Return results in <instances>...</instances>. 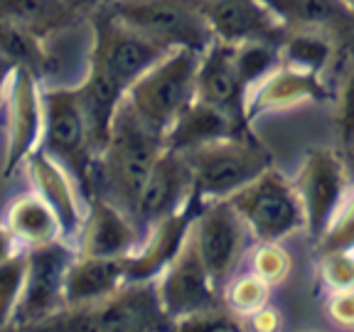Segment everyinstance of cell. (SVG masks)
Returning <instances> with one entry per match:
<instances>
[{
	"label": "cell",
	"mask_w": 354,
	"mask_h": 332,
	"mask_svg": "<svg viewBox=\"0 0 354 332\" xmlns=\"http://www.w3.org/2000/svg\"><path fill=\"white\" fill-rule=\"evenodd\" d=\"M165 150L162 136L150 131L133 109L121 101L111 128V138L94 165V187L99 194L136 216L138 197L158 155ZM94 194V192H91ZM136 221V219H133Z\"/></svg>",
	"instance_id": "6da1fadb"
},
{
	"label": "cell",
	"mask_w": 354,
	"mask_h": 332,
	"mask_svg": "<svg viewBox=\"0 0 354 332\" xmlns=\"http://www.w3.org/2000/svg\"><path fill=\"white\" fill-rule=\"evenodd\" d=\"M32 332H175L155 281L126 283L109 298L82 308H64L30 325Z\"/></svg>",
	"instance_id": "7a4b0ae2"
},
{
	"label": "cell",
	"mask_w": 354,
	"mask_h": 332,
	"mask_svg": "<svg viewBox=\"0 0 354 332\" xmlns=\"http://www.w3.org/2000/svg\"><path fill=\"white\" fill-rule=\"evenodd\" d=\"M183 158L192 172V194L202 205L229 199L273 165L271 153L249 131L183 150Z\"/></svg>",
	"instance_id": "3957f363"
},
{
	"label": "cell",
	"mask_w": 354,
	"mask_h": 332,
	"mask_svg": "<svg viewBox=\"0 0 354 332\" xmlns=\"http://www.w3.org/2000/svg\"><path fill=\"white\" fill-rule=\"evenodd\" d=\"M197 64V52L172 50L126 89L123 101L150 131L165 136L185 106L194 99Z\"/></svg>",
	"instance_id": "277c9868"
},
{
	"label": "cell",
	"mask_w": 354,
	"mask_h": 332,
	"mask_svg": "<svg viewBox=\"0 0 354 332\" xmlns=\"http://www.w3.org/2000/svg\"><path fill=\"white\" fill-rule=\"evenodd\" d=\"M77 86H42V138L37 148L55 158L88 199L94 187L96 155L88 145Z\"/></svg>",
	"instance_id": "5b68a950"
},
{
	"label": "cell",
	"mask_w": 354,
	"mask_h": 332,
	"mask_svg": "<svg viewBox=\"0 0 354 332\" xmlns=\"http://www.w3.org/2000/svg\"><path fill=\"white\" fill-rule=\"evenodd\" d=\"M99 8L167 50L202 55L214 39L202 12V0H109Z\"/></svg>",
	"instance_id": "8992f818"
},
{
	"label": "cell",
	"mask_w": 354,
	"mask_h": 332,
	"mask_svg": "<svg viewBox=\"0 0 354 332\" xmlns=\"http://www.w3.org/2000/svg\"><path fill=\"white\" fill-rule=\"evenodd\" d=\"M229 205L249 227L256 241H283L305 227V212L300 197L278 167H266L259 177L229 197Z\"/></svg>",
	"instance_id": "52a82bcc"
},
{
	"label": "cell",
	"mask_w": 354,
	"mask_h": 332,
	"mask_svg": "<svg viewBox=\"0 0 354 332\" xmlns=\"http://www.w3.org/2000/svg\"><path fill=\"white\" fill-rule=\"evenodd\" d=\"M172 50L148 35L128 28L121 20L96 8V17L91 22V55L96 64L118 84L123 94L138 77H143L150 66L158 64Z\"/></svg>",
	"instance_id": "ba28073f"
},
{
	"label": "cell",
	"mask_w": 354,
	"mask_h": 332,
	"mask_svg": "<svg viewBox=\"0 0 354 332\" xmlns=\"http://www.w3.org/2000/svg\"><path fill=\"white\" fill-rule=\"evenodd\" d=\"M189 237L212 283L221 293V288L227 286L246 254L251 237L249 227L229 205V199H212L199 207L189 227Z\"/></svg>",
	"instance_id": "9c48e42d"
},
{
	"label": "cell",
	"mask_w": 354,
	"mask_h": 332,
	"mask_svg": "<svg viewBox=\"0 0 354 332\" xmlns=\"http://www.w3.org/2000/svg\"><path fill=\"white\" fill-rule=\"evenodd\" d=\"M293 187L305 212V227L320 241L349 192V170L344 158L332 148H313L305 153Z\"/></svg>",
	"instance_id": "30bf717a"
},
{
	"label": "cell",
	"mask_w": 354,
	"mask_h": 332,
	"mask_svg": "<svg viewBox=\"0 0 354 332\" xmlns=\"http://www.w3.org/2000/svg\"><path fill=\"white\" fill-rule=\"evenodd\" d=\"M25 254L28 271L12 320L30 327L64 310V281L77 249L69 241H55L25 249Z\"/></svg>",
	"instance_id": "8fae6325"
},
{
	"label": "cell",
	"mask_w": 354,
	"mask_h": 332,
	"mask_svg": "<svg viewBox=\"0 0 354 332\" xmlns=\"http://www.w3.org/2000/svg\"><path fill=\"white\" fill-rule=\"evenodd\" d=\"M155 286H158L162 308L175 322L224 305L189 234L185 239L183 249L177 251L175 259L158 276Z\"/></svg>",
	"instance_id": "7c38bea8"
},
{
	"label": "cell",
	"mask_w": 354,
	"mask_h": 332,
	"mask_svg": "<svg viewBox=\"0 0 354 332\" xmlns=\"http://www.w3.org/2000/svg\"><path fill=\"white\" fill-rule=\"evenodd\" d=\"M6 113H8V143L3 175H12V170L25 163L30 153L42 138V84L30 69L12 66L6 89Z\"/></svg>",
	"instance_id": "4fadbf2b"
},
{
	"label": "cell",
	"mask_w": 354,
	"mask_h": 332,
	"mask_svg": "<svg viewBox=\"0 0 354 332\" xmlns=\"http://www.w3.org/2000/svg\"><path fill=\"white\" fill-rule=\"evenodd\" d=\"M325 101H330V89L322 74L305 72L298 66L278 62L271 72L251 84L249 91L243 94V121L249 126L266 111L293 109L300 104H325Z\"/></svg>",
	"instance_id": "5bb4252c"
},
{
	"label": "cell",
	"mask_w": 354,
	"mask_h": 332,
	"mask_svg": "<svg viewBox=\"0 0 354 332\" xmlns=\"http://www.w3.org/2000/svg\"><path fill=\"white\" fill-rule=\"evenodd\" d=\"M140 227L131 214L116 207L104 194L94 192L86 199V214L74 239V249L82 256H128L136 251Z\"/></svg>",
	"instance_id": "9a60e30c"
},
{
	"label": "cell",
	"mask_w": 354,
	"mask_h": 332,
	"mask_svg": "<svg viewBox=\"0 0 354 332\" xmlns=\"http://www.w3.org/2000/svg\"><path fill=\"white\" fill-rule=\"evenodd\" d=\"M189 197H192V172L180 150L165 148L158 155L148 180H145L133 219L143 232L158 219H165V216L180 212L189 202Z\"/></svg>",
	"instance_id": "2e32d148"
},
{
	"label": "cell",
	"mask_w": 354,
	"mask_h": 332,
	"mask_svg": "<svg viewBox=\"0 0 354 332\" xmlns=\"http://www.w3.org/2000/svg\"><path fill=\"white\" fill-rule=\"evenodd\" d=\"M199 202L197 197H189V202L175 214L158 219L155 224L148 227L145 241L138 246V251L126 256V278L128 283H145V281H158L162 271L167 268L177 251L183 249L185 239L189 234L194 216H197Z\"/></svg>",
	"instance_id": "e0dca14e"
},
{
	"label": "cell",
	"mask_w": 354,
	"mask_h": 332,
	"mask_svg": "<svg viewBox=\"0 0 354 332\" xmlns=\"http://www.w3.org/2000/svg\"><path fill=\"white\" fill-rule=\"evenodd\" d=\"M25 170H28L30 185H32V192L52 207V212L59 219L62 229H64V237L69 243H74L79 229H82L84 221V192L77 185L69 172L55 160L50 155L44 153L42 148H35L32 153L25 158Z\"/></svg>",
	"instance_id": "ac0fdd59"
},
{
	"label": "cell",
	"mask_w": 354,
	"mask_h": 332,
	"mask_svg": "<svg viewBox=\"0 0 354 332\" xmlns=\"http://www.w3.org/2000/svg\"><path fill=\"white\" fill-rule=\"evenodd\" d=\"M202 12L214 39H224L232 44H281L288 35L286 28L259 0H202Z\"/></svg>",
	"instance_id": "d6986e66"
},
{
	"label": "cell",
	"mask_w": 354,
	"mask_h": 332,
	"mask_svg": "<svg viewBox=\"0 0 354 332\" xmlns=\"http://www.w3.org/2000/svg\"><path fill=\"white\" fill-rule=\"evenodd\" d=\"M194 99L227 111L229 116H234L241 126H246V121H243V91L236 72V44L224 42V39H212L209 47L199 55Z\"/></svg>",
	"instance_id": "ffe728a7"
},
{
	"label": "cell",
	"mask_w": 354,
	"mask_h": 332,
	"mask_svg": "<svg viewBox=\"0 0 354 332\" xmlns=\"http://www.w3.org/2000/svg\"><path fill=\"white\" fill-rule=\"evenodd\" d=\"M128 283L126 256H82L74 254L64 281V308L99 303Z\"/></svg>",
	"instance_id": "44dd1931"
},
{
	"label": "cell",
	"mask_w": 354,
	"mask_h": 332,
	"mask_svg": "<svg viewBox=\"0 0 354 332\" xmlns=\"http://www.w3.org/2000/svg\"><path fill=\"white\" fill-rule=\"evenodd\" d=\"M77 89L84 121H86L88 145L99 158V153L111 138V128H113V118L123 101V91L94 59H88V69Z\"/></svg>",
	"instance_id": "7402d4cb"
},
{
	"label": "cell",
	"mask_w": 354,
	"mask_h": 332,
	"mask_svg": "<svg viewBox=\"0 0 354 332\" xmlns=\"http://www.w3.org/2000/svg\"><path fill=\"white\" fill-rule=\"evenodd\" d=\"M249 128L241 126L234 116H229L227 111L214 109V106L205 104V101L192 99L180 116L175 118L167 133L162 136V143L170 150H189L197 145L212 143V140L229 138V136H239L246 133Z\"/></svg>",
	"instance_id": "603a6c76"
},
{
	"label": "cell",
	"mask_w": 354,
	"mask_h": 332,
	"mask_svg": "<svg viewBox=\"0 0 354 332\" xmlns=\"http://www.w3.org/2000/svg\"><path fill=\"white\" fill-rule=\"evenodd\" d=\"M6 227L20 249H35V246H47L55 241H66L64 229H62L52 207L35 192L17 194L8 205Z\"/></svg>",
	"instance_id": "cb8c5ba5"
},
{
	"label": "cell",
	"mask_w": 354,
	"mask_h": 332,
	"mask_svg": "<svg viewBox=\"0 0 354 332\" xmlns=\"http://www.w3.org/2000/svg\"><path fill=\"white\" fill-rule=\"evenodd\" d=\"M82 10L72 0H0V20L25 28L39 37H50L72 28Z\"/></svg>",
	"instance_id": "d4e9b609"
},
{
	"label": "cell",
	"mask_w": 354,
	"mask_h": 332,
	"mask_svg": "<svg viewBox=\"0 0 354 332\" xmlns=\"http://www.w3.org/2000/svg\"><path fill=\"white\" fill-rule=\"evenodd\" d=\"M266 10L281 22L286 33L320 30L335 35L344 25L347 12L337 0H259Z\"/></svg>",
	"instance_id": "484cf974"
},
{
	"label": "cell",
	"mask_w": 354,
	"mask_h": 332,
	"mask_svg": "<svg viewBox=\"0 0 354 332\" xmlns=\"http://www.w3.org/2000/svg\"><path fill=\"white\" fill-rule=\"evenodd\" d=\"M278 55L283 64L325 74L330 62L335 59V35L320 30H293L278 44Z\"/></svg>",
	"instance_id": "4316f807"
},
{
	"label": "cell",
	"mask_w": 354,
	"mask_h": 332,
	"mask_svg": "<svg viewBox=\"0 0 354 332\" xmlns=\"http://www.w3.org/2000/svg\"><path fill=\"white\" fill-rule=\"evenodd\" d=\"M44 39L47 37L0 20V57L30 69L37 79L44 69Z\"/></svg>",
	"instance_id": "83f0119b"
},
{
	"label": "cell",
	"mask_w": 354,
	"mask_h": 332,
	"mask_svg": "<svg viewBox=\"0 0 354 332\" xmlns=\"http://www.w3.org/2000/svg\"><path fill=\"white\" fill-rule=\"evenodd\" d=\"M221 290H224V295H221L224 308H229L232 313H236L241 317H249L254 315L256 310L268 305L271 286L251 271V273H241V276H232Z\"/></svg>",
	"instance_id": "f1b7e54d"
},
{
	"label": "cell",
	"mask_w": 354,
	"mask_h": 332,
	"mask_svg": "<svg viewBox=\"0 0 354 332\" xmlns=\"http://www.w3.org/2000/svg\"><path fill=\"white\" fill-rule=\"evenodd\" d=\"M25 271H28L25 249H17L6 259H0V327L12 322L15 317L22 286H25Z\"/></svg>",
	"instance_id": "f546056e"
},
{
	"label": "cell",
	"mask_w": 354,
	"mask_h": 332,
	"mask_svg": "<svg viewBox=\"0 0 354 332\" xmlns=\"http://www.w3.org/2000/svg\"><path fill=\"white\" fill-rule=\"evenodd\" d=\"M281 62L278 44L273 42H243L236 44V72L241 91L246 94L251 84H256L261 77L271 72Z\"/></svg>",
	"instance_id": "4dcf8cb0"
},
{
	"label": "cell",
	"mask_w": 354,
	"mask_h": 332,
	"mask_svg": "<svg viewBox=\"0 0 354 332\" xmlns=\"http://www.w3.org/2000/svg\"><path fill=\"white\" fill-rule=\"evenodd\" d=\"M293 268V261L288 251L281 246V241H263L256 246L254 259H251V271L259 278H263L268 286H281Z\"/></svg>",
	"instance_id": "1f68e13d"
},
{
	"label": "cell",
	"mask_w": 354,
	"mask_h": 332,
	"mask_svg": "<svg viewBox=\"0 0 354 332\" xmlns=\"http://www.w3.org/2000/svg\"><path fill=\"white\" fill-rule=\"evenodd\" d=\"M317 251H354V187L347 192L342 207L332 216L330 227L317 241Z\"/></svg>",
	"instance_id": "d6a6232c"
},
{
	"label": "cell",
	"mask_w": 354,
	"mask_h": 332,
	"mask_svg": "<svg viewBox=\"0 0 354 332\" xmlns=\"http://www.w3.org/2000/svg\"><path fill=\"white\" fill-rule=\"evenodd\" d=\"M175 332H251V327L243 322L241 315L219 305V308L207 310V313H197V315L177 320Z\"/></svg>",
	"instance_id": "836d02e7"
},
{
	"label": "cell",
	"mask_w": 354,
	"mask_h": 332,
	"mask_svg": "<svg viewBox=\"0 0 354 332\" xmlns=\"http://www.w3.org/2000/svg\"><path fill=\"white\" fill-rule=\"evenodd\" d=\"M339 148L344 155L354 150V64L347 69L337 94V113H335Z\"/></svg>",
	"instance_id": "e575fe53"
},
{
	"label": "cell",
	"mask_w": 354,
	"mask_h": 332,
	"mask_svg": "<svg viewBox=\"0 0 354 332\" xmlns=\"http://www.w3.org/2000/svg\"><path fill=\"white\" fill-rule=\"evenodd\" d=\"M322 256V278L332 290L354 288V251H327Z\"/></svg>",
	"instance_id": "d590c367"
},
{
	"label": "cell",
	"mask_w": 354,
	"mask_h": 332,
	"mask_svg": "<svg viewBox=\"0 0 354 332\" xmlns=\"http://www.w3.org/2000/svg\"><path fill=\"white\" fill-rule=\"evenodd\" d=\"M330 317L337 322L339 327H354V288H344V290H332V298L327 303Z\"/></svg>",
	"instance_id": "8d00e7d4"
},
{
	"label": "cell",
	"mask_w": 354,
	"mask_h": 332,
	"mask_svg": "<svg viewBox=\"0 0 354 332\" xmlns=\"http://www.w3.org/2000/svg\"><path fill=\"white\" fill-rule=\"evenodd\" d=\"M281 313L276 308L263 305L261 310H256L254 315H249V327L251 332H281Z\"/></svg>",
	"instance_id": "74e56055"
},
{
	"label": "cell",
	"mask_w": 354,
	"mask_h": 332,
	"mask_svg": "<svg viewBox=\"0 0 354 332\" xmlns=\"http://www.w3.org/2000/svg\"><path fill=\"white\" fill-rule=\"evenodd\" d=\"M20 246L15 243V239L10 237V232H8L6 224H0V259H6V256H10L12 251H17Z\"/></svg>",
	"instance_id": "f35d334b"
},
{
	"label": "cell",
	"mask_w": 354,
	"mask_h": 332,
	"mask_svg": "<svg viewBox=\"0 0 354 332\" xmlns=\"http://www.w3.org/2000/svg\"><path fill=\"white\" fill-rule=\"evenodd\" d=\"M12 66H15L12 62L0 57V104H3V99H6V89H8V79H10Z\"/></svg>",
	"instance_id": "ab89813d"
},
{
	"label": "cell",
	"mask_w": 354,
	"mask_h": 332,
	"mask_svg": "<svg viewBox=\"0 0 354 332\" xmlns=\"http://www.w3.org/2000/svg\"><path fill=\"white\" fill-rule=\"evenodd\" d=\"M337 3L344 8V10H347V12H352V15H354V0H337Z\"/></svg>",
	"instance_id": "60d3db41"
}]
</instances>
